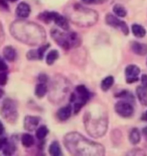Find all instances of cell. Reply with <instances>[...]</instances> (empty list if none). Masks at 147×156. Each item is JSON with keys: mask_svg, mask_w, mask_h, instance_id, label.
Instances as JSON below:
<instances>
[{"mask_svg": "<svg viewBox=\"0 0 147 156\" xmlns=\"http://www.w3.org/2000/svg\"><path fill=\"white\" fill-rule=\"evenodd\" d=\"M64 141L68 151L74 155L101 156L105 153V149L101 144L90 141L77 132L67 134Z\"/></svg>", "mask_w": 147, "mask_h": 156, "instance_id": "obj_1", "label": "cell"}, {"mask_svg": "<svg viewBox=\"0 0 147 156\" xmlns=\"http://www.w3.org/2000/svg\"><path fill=\"white\" fill-rule=\"evenodd\" d=\"M85 126L86 130L93 137H101L106 133L108 127V120L106 116L97 117L96 119L92 116L91 112L85 114Z\"/></svg>", "mask_w": 147, "mask_h": 156, "instance_id": "obj_2", "label": "cell"}, {"mask_svg": "<svg viewBox=\"0 0 147 156\" xmlns=\"http://www.w3.org/2000/svg\"><path fill=\"white\" fill-rule=\"evenodd\" d=\"M52 38L65 50H68L73 48V47H77L81 44V39L76 33L65 34L58 30H52Z\"/></svg>", "mask_w": 147, "mask_h": 156, "instance_id": "obj_3", "label": "cell"}, {"mask_svg": "<svg viewBox=\"0 0 147 156\" xmlns=\"http://www.w3.org/2000/svg\"><path fill=\"white\" fill-rule=\"evenodd\" d=\"M90 91L84 85L77 86L76 90L71 95V102L74 104V113L78 114L90 99Z\"/></svg>", "mask_w": 147, "mask_h": 156, "instance_id": "obj_4", "label": "cell"}, {"mask_svg": "<svg viewBox=\"0 0 147 156\" xmlns=\"http://www.w3.org/2000/svg\"><path fill=\"white\" fill-rule=\"evenodd\" d=\"M0 113H1V116L5 120H7L10 123H13L17 119V111H16L15 102L13 101H11L10 98L5 99L2 104V108Z\"/></svg>", "mask_w": 147, "mask_h": 156, "instance_id": "obj_5", "label": "cell"}, {"mask_svg": "<svg viewBox=\"0 0 147 156\" xmlns=\"http://www.w3.org/2000/svg\"><path fill=\"white\" fill-rule=\"evenodd\" d=\"M115 111H116L117 114L120 115L121 117L129 118L133 115L134 108L130 102H128L126 101H120L115 105Z\"/></svg>", "mask_w": 147, "mask_h": 156, "instance_id": "obj_6", "label": "cell"}, {"mask_svg": "<svg viewBox=\"0 0 147 156\" xmlns=\"http://www.w3.org/2000/svg\"><path fill=\"white\" fill-rule=\"evenodd\" d=\"M106 23H107L109 26L121 30L124 35H128V33H129V30H128L127 24L125 23L124 21L118 20L116 16H114V15H112L110 13L106 15Z\"/></svg>", "mask_w": 147, "mask_h": 156, "instance_id": "obj_7", "label": "cell"}, {"mask_svg": "<svg viewBox=\"0 0 147 156\" xmlns=\"http://www.w3.org/2000/svg\"><path fill=\"white\" fill-rule=\"evenodd\" d=\"M125 74H126L127 83L136 82L139 79L138 76L140 74V69L136 65H129V66H127L126 70H125Z\"/></svg>", "mask_w": 147, "mask_h": 156, "instance_id": "obj_8", "label": "cell"}, {"mask_svg": "<svg viewBox=\"0 0 147 156\" xmlns=\"http://www.w3.org/2000/svg\"><path fill=\"white\" fill-rule=\"evenodd\" d=\"M39 124V118L26 116L24 119V129L26 131H33L35 130Z\"/></svg>", "mask_w": 147, "mask_h": 156, "instance_id": "obj_9", "label": "cell"}, {"mask_svg": "<svg viewBox=\"0 0 147 156\" xmlns=\"http://www.w3.org/2000/svg\"><path fill=\"white\" fill-rule=\"evenodd\" d=\"M29 13H30V7L27 3L21 2L18 4L17 8H16V14L18 17L26 18V17H28Z\"/></svg>", "mask_w": 147, "mask_h": 156, "instance_id": "obj_10", "label": "cell"}, {"mask_svg": "<svg viewBox=\"0 0 147 156\" xmlns=\"http://www.w3.org/2000/svg\"><path fill=\"white\" fill-rule=\"evenodd\" d=\"M72 111H73V107L71 105H65V107L59 108L57 113V117L59 121H65L71 117Z\"/></svg>", "mask_w": 147, "mask_h": 156, "instance_id": "obj_11", "label": "cell"}, {"mask_svg": "<svg viewBox=\"0 0 147 156\" xmlns=\"http://www.w3.org/2000/svg\"><path fill=\"white\" fill-rule=\"evenodd\" d=\"M131 49H132V51L137 55L143 56V55L147 54V45H145V44L133 42L132 45H131Z\"/></svg>", "mask_w": 147, "mask_h": 156, "instance_id": "obj_12", "label": "cell"}, {"mask_svg": "<svg viewBox=\"0 0 147 156\" xmlns=\"http://www.w3.org/2000/svg\"><path fill=\"white\" fill-rule=\"evenodd\" d=\"M137 96H138L139 101L143 105H147V88L144 86H138L136 89Z\"/></svg>", "mask_w": 147, "mask_h": 156, "instance_id": "obj_13", "label": "cell"}, {"mask_svg": "<svg viewBox=\"0 0 147 156\" xmlns=\"http://www.w3.org/2000/svg\"><path fill=\"white\" fill-rule=\"evenodd\" d=\"M54 21L55 23L58 27H62V29H64L65 30H68V23L67 20V18H65L64 16H62L61 14L58 13H55V16L54 18Z\"/></svg>", "mask_w": 147, "mask_h": 156, "instance_id": "obj_14", "label": "cell"}, {"mask_svg": "<svg viewBox=\"0 0 147 156\" xmlns=\"http://www.w3.org/2000/svg\"><path fill=\"white\" fill-rule=\"evenodd\" d=\"M3 55H4V58L6 60L9 62H12V61H14L15 57H16V52H15V50L12 48V47L8 46V47H5L4 48Z\"/></svg>", "mask_w": 147, "mask_h": 156, "instance_id": "obj_15", "label": "cell"}, {"mask_svg": "<svg viewBox=\"0 0 147 156\" xmlns=\"http://www.w3.org/2000/svg\"><path fill=\"white\" fill-rule=\"evenodd\" d=\"M132 33L137 38H143L146 35V30L140 24H133L132 26Z\"/></svg>", "mask_w": 147, "mask_h": 156, "instance_id": "obj_16", "label": "cell"}, {"mask_svg": "<svg viewBox=\"0 0 147 156\" xmlns=\"http://www.w3.org/2000/svg\"><path fill=\"white\" fill-rule=\"evenodd\" d=\"M49 154L52 156H61L62 155V150H61V146H59L58 142H52L49 145Z\"/></svg>", "mask_w": 147, "mask_h": 156, "instance_id": "obj_17", "label": "cell"}, {"mask_svg": "<svg viewBox=\"0 0 147 156\" xmlns=\"http://www.w3.org/2000/svg\"><path fill=\"white\" fill-rule=\"evenodd\" d=\"M129 140H130V142L134 145L138 144V143L140 142V132H139L138 129L134 128V129L131 130L130 135H129Z\"/></svg>", "mask_w": 147, "mask_h": 156, "instance_id": "obj_18", "label": "cell"}, {"mask_svg": "<svg viewBox=\"0 0 147 156\" xmlns=\"http://www.w3.org/2000/svg\"><path fill=\"white\" fill-rule=\"evenodd\" d=\"M46 92H48V87H46L45 83L39 82L35 87V95L37 98H43Z\"/></svg>", "mask_w": 147, "mask_h": 156, "instance_id": "obj_19", "label": "cell"}, {"mask_svg": "<svg viewBox=\"0 0 147 156\" xmlns=\"http://www.w3.org/2000/svg\"><path fill=\"white\" fill-rule=\"evenodd\" d=\"M55 13H57V12H42V13H40L38 15V18H40V20L42 21H45V23H51V21H54Z\"/></svg>", "mask_w": 147, "mask_h": 156, "instance_id": "obj_20", "label": "cell"}, {"mask_svg": "<svg viewBox=\"0 0 147 156\" xmlns=\"http://www.w3.org/2000/svg\"><path fill=\"white\" fill-rule=\"evenodd\" d=\"M113 83H114V78L112 77V76H108V77H106L105 79L102 81L101 88L104 90V91H107L108 89H110L111 87H112Z\"/></svg>", "mask_w": 147, "mask_h": 156, "instance_id": "obj_21", "label": "cell"}, {"mask_svg": "<svg viewBox=\"0 0 147 156\" xmlns=\"http://www.w3.org/2000/svg\"><path fill=\"white\" fill-rule=\"evenodd\" d=\"M21 142H22V145L25 146V147H30L31 145H33L34 140L30 134H24L22 138H21Z\"/></svg>", "mask_w": 147, "mask_h": 156, "instance_id": "obj_22", "label": "cell"}, {"mask_svg": "<svg viewBox=\"0 0 147 156\" xmlns=\"http://www.w3.org/2000/svg\"><path fill=\"white\" fill-rule=\"evenodd\" d=\"M58 58V52L55 51V50H52V51H51L46 55V63L48 65L54 64V62L57 60Z\"/></svg>", "mask_w": 147, "mask_h": 156, "instance_id": "obj_23", "label": "cell"}, {"mask_svg": "<svg viewBox=\"0 0 147 156\" xmlns=\"http://www.w3.org/2000/svg\"><path fill=\"white\" fill-rule=\"evenodd\" d=\"M113 10L115 12V14L118 15L119 17H124V16H126V14H127L126 9H125L123 6L120 5V4H116V5H115L114 8H113Z\"/></svg>", "mask_w": 147, "mask_h": 156, "instance_id": "obj_24", "label": "cell"}, {"mask_svg": "<svg viewBox=\"0 0 147 156\" xmlns=\"http://www.w3.org/2000/svg\"><path fill=\"white\" fill-rule=\"evenodd\" d=\"M48 128L45 126L39 127L38 129L36 130V138L38 140H43L45 138V136L48 135Z\"/></svg>", "mask_w": 147, "mask_h": 156, "instance_id": "obj_25", "label": "cell"}, {"mask_svg": "<svg viewBox=\"0 0 147 156\" xmlns=\"http://www.w3.org/2000/svg\"><path fill=\"white\" fill-rule=\"evenodd\" d=\"M27 59L28 60H36V59H38V54H37V50H32V51H29L27 53Z\"/></svg>", "mask_w": 147, "mask_h": 156, "instance_id": "obj_26", "label": "cell"}, {"mask_svg": "<svg viewBox=\"0 0 147 156\" xmlns=\"http://www.w3.org/2000/svg\"><path fill=\"white\" fill-rule=\"evenodd\" d=\"M48 48H49V44H48V45L42 46V48H39L38 50H37V54H38V59H39V60H40V59H42L43 54H45V52Z\"/></svg>", "mask_w": 147, "mask_h": 156, "instance_id": "obj_27", "label": "cell"}, {"mask_svg": "<svg viewBox=\"0 0 147 156\" xmlns=\"http://www.w3.org/2000/svg\"><path fill=\"white\" fill-rule=\"evenodd\" d=\"M6 81H7V74L4 72L0 73V85H5Z\"/></svg>", "mask_w": 147, "mask_h": 156, "instance_id": "obj_28", "label": "cell"}, {"mask_svg": "<svg viewBox=\"0 0 147 156\" xmlns=\"http://www.w3.org/2000/svg\"><path fill=\"white\" fill-rule=\"evenodd\" d=\"M5 70H7V65H6L5 62L0 58V72H3V71H5Z\"/></svg>", "mask_w": 147, "mask_h": 156, "instance_id": "obj_29", "label": "cell"}, {"mask_svg": "<svg viewBox=\"0 0 147 156\" xmlns=\"http://www.w3.org/2000/svg\"><path fill=\"white\" fill-rule=\"evenodd\" d=\"M7 144H8V142H7V139H6V138L0 139V150H1V149H4V147Z\"/></svg>", "mask_w": 147, "mask_h": 156, "instance_id": "obj_30", "label": "cell"}, {"mask_svg": "<svg viewBox=\"0 0 147 156\" xmlns=\"http://www.w3.org/2000/svg\"><path fill=\"white\" fill-rule=\"evenodd\" d=\"M38 80H39V82H42V83H45L46 81H48V77H46V76L45 75V74H42V75H39Z\"/></svg>", "mask_w": 147, "mask_h": 156, "instance_id": "obj_31", "label": "cell"}, {"mask_svg": "<svg viewBox=\"0 0 147 156\" xmlns=\"http://www.w3.org/2000/svg\"><path fill=\"white\" fill-rule=\"evenodd\" d=\"M141 82H142V85L147 88V75H146V74L142 75V77H141Z\"/></svg>", "mask_w": 147, "mask_h": 156, "instance_id": "obj_32", "label": "cell"}, {"mask_svg": "<svg viewBox=\"0 0 147 156\" xmlns=\"http://www.w3.org/2000/svg\"><path fill=\"white\" fill-rule=\"evenodd\" d=\"M0 5H1L2 7H4V8H6V9H8L7 1H6V0H0Z\"/></svg>", "mask_w": 147, "mask_h": 156, "instance_id": "obj_33", "label": "cell"}, {"mask_svg": "<svg viewBox=\"0 0 147 156\" xmlns=\"http://www.w3.org/2000/svg\"><path fill=\"white\" fill-rule=\"evenodd\" d=\"M3 132H4V127H3V124L0 122V136L2 135Z\"/></svg>", "mask_w": 147, "mask_h": 156, "instance_id": "obj_34", "label": "cell"}, {"mask_svg": "<svg viewBox=\"0 0 147 156\" xmlns=\"http://www.w3.org/2000/svg\"><path fill=\"white\" fill-rule=\"evenodd\" d=\"M83 2H85V3H88V4H92V3H94L96 1V0H82Z\"/></svg>", "mask_w": 147, "mask_h": 156, "instance_id": "obj_35", "label": "cell"}, {"mask_svg": "<svg viewBox=\"0 0 147 156\" xmlns=\"http://www.w3.org/2000/svg\"><path fill=\"white\" fill-rule=\"evenodd\" d=\"M142 120H143V121H147V112H145V113L143 114V116H142Z\"/></svg>", "mask_w": 147, "mask_h": 156, "instance_id": "obj_36", "label": "cell"}, {"mask_svg": "<svg viewBox=\"0 0 147 156\" xmlns=\"http://www.w3.org/2000/svg\"><path fill=\"white\" fill-rule=\"evenodd\" d=\"M143 134H144L145 137L147 138V127H146V128H144V129H143Z\"/></svg>", "mask_w": 147, "mask_h": 156, "instance_id": "obj_37", "label": "cell"}, {"mask_svg": "<svg viewBox=\"0 0 147 156\" xmlns=\"http://www.w3.org/2000/svg\"><path fill=\"white\" fill-rule=\"evenodd\" d=\"M6 1H8V2H15V1H17V0H6Z\"/></svg>", "mask_w": 147, "mask_h": 156, "instance_id": "obj_38", "label": "cell"}]
</instances>
